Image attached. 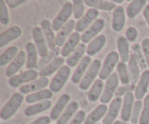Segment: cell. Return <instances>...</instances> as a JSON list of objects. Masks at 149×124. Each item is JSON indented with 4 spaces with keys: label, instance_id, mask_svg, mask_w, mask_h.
I'll use <instances>...</instances> for the list:
<instances>
[{
    "label": "cell",
    "instance_id": "6da1fadb",
    "mask_svg": "<svg viewBox=\"0 0 149 124\" xmlns=\"http://www.w3.org/2000/svg\"><path fill=\"white\" fill-rule=\"evenodd\" d=\"M23 101L24 97L21 93H15L1 109L0 112L1 119L3 120L10 119L20 109Z\"/></svg>",
    "mask_w": 149,
    "mask_h": 124
},
{
    "label": "cell",
    "instance_id": "7a4b0ae2",
    "mask_svg": "<svg viewBox=\"0 0 149 124\" xmlns=\"http://www.w3.org/2000/svg\"><path fill=\"white\" fill-rule=\"evenodd\" d=\"M102 64L100 60L95 59L92 61L88 69L86 71L82 80L79 83V88L81 90H86L93 84L97 74H99L101 69Z\"/></svg>",
    "mask_w": 149,
    "mask_h": 124
},
{
    "label": "cell",
    "instance_id": "3957f363",
    "mask_svg": "<svg viewBox=\"0 0 149 124\" xmlns=\"http://www.w3.org/2000/svg\"><path fill=\"white\" fill-rule=\"evenodd\" d=\"M120 58L119 53L116 51H111L106 55L104 60L100 73L99 78L102 80H106L110 77L113 73V69L116 67V64H119V60Z\"/></svg>",
    "mask_w": 149,
    "mask_h": 124
},
{
    "label": "cell",
    "instance_id": "277c9868",
    "mask_svg": "<svg viewBox=\"0 0 149 124\" xmlns=\"http://www.w3.org/2000/svg\"><path fill=\"white\" fill-rule=\"evenodd\" d=\"M119 78L118 74L116 72L112 73L111 75L107 79L103 93L100 98V101L103 104L109 103L116 93V89L119 85Z\"/></svg>",
    "mask_w": 149,
    "mask_h": 124
},
{
    "label": "cell",
    "instance_id": "5b68a950",
    "mask_svg": "<svg viewBox=\"0 0 149 124\" xmlns=\"http://www.w3.org/2000/svg\"><path fill=\"white\" fill-rule=\"evenodd\" d=\"M71 74V69L68 65H64L60 69L49 83V89L53 93H58L63 88Z\"/></svg>",
    "mask_w": 149,
    "mask_h": 124
},
{
    "label": "cell",
    "instance_id": "8992f818",
    "mask_svg": "<svg viewBox=\"0 0 149 124\" xmlns=\"http://www.w3.org/2000/svg\"><path fill=\"white\" fill-rule=\"evenodd\" d=\"M39 75V73L34 69H28L27 71H25L23 72L20 73L19 74L13 76L9 80V84L13 88L21 87L23 85L26 83H30V82L34 81L36 79H38V76Z\"/></svg>",
    "mask_w": 149,
    "mask_h": 124
},
{
    "label": "cell",
    "instance_id": "52a82bcc",
    "mask_svg": "<svg viewBox=\"0 0 149 124\" xmlns=\"http://www.w3.org/2000/svg\"><path fill=\"white\" fill-rule=\"evenodd\" d=\"M73 13H74V8H73L72 3H65L63 7L62 10L58 13V15L55 17L52 22V27L53 30L55 32H59L62 29L63 26L69 20Z\"/></svg>",
    "mask_w": 149,
    "mask_h": 124
},
{
    "label": "cell",
    "instance_id": "ba28073f",
    "mask_svg": "<svg viewBox=\"0 0 149 124\" xmlns=\"http://www.w3.org/2000/svg\"><path fill=\"white\" fill-rule=\"evenodd\" d=\"M99 15V11L96 9L90 8L87 10L80 20L76 23V32H84L96 20Z\"/></svg>",
    "mask_w": 149,
    "mask_h": 124
},
{
    "label": "cell",
    "instance_id": "9c48e42d",
    "mask_svg": "<svg viewBox=\"0 0 149 124\" xmlns=\"http://www.w3.org/2000/svg\"><path fill=\"white\" fill-rule=\"evenodd\" d=\"M32 35H33V40H34L35 45L37 48L39 55L42 58H45L47 56L49 53V50H48L49 48H48L47 40L45 39L42 28L39 26H36L33 28L32 31Z\"/></svg>",
    "mask_w": 149,
    "mask_h": 124
},
{
    "label": "cell",
    "instance_id": "30bf717a",
    "mask_svg": "<svg viewBox=\"0 0 149 124\" xmlns=\"http://www.w3.org/2000/svg\"><path fill=\"white\" fill-rule=\"evenodd\" d=\"M105 20L103 18H97L87 30L83 32L81 36L82 43H90L94 38L98 36V34L104 29Z\"/></svg>",
    "mask_w": 149,
    "mask_h": 124
},
{
    "label": "cell",
    "instance_id": "8fae6325",
    "mask_svg": "<svg viewBox=\"0 0 149 124\" xmlns=\"http://www.w3.org/2000/svg\"><path fill=\"white\" fill-rule=\"evenodd\" d=\"M122 97L116 96L111 102L107 113L103 119V124H113L122 106Z\"/></svg>",
    "mask_w": 149,
    "mask_h": 124
},
{
    "label": "cell",
    "instance_id": "7c38bea8",
    "mask_svg": "<svg viewBox=\"0 0 149 124\" xmlns=\"http://www.w3.org/2000/svg\"><path fill=\"white\" fill-rule=\"evenodd\" d=\"M27 60V55L26 53L23 50L19 51L15 58L13 60L10 65L7 67L5 71V74L7 77L11 78L13 76L16 75V73L23 67L25 64H26Z\"/></svg>",
    "mask_w": 149,
    "mask_h": 124
},
{
    "label": "cell",
    "instance_id": "4fadbf2b",
    "mask_svg": "<svg viewBox=\"0 0 149 124\" xmlns=\"http://www.w3.org/2000/svg\"><path fill=\"white\" fill-rule=\"evenodd\" d=\"M49 81L47 77H40L29 84H26L20 87L19 91L22 94H28V93L30 94L43 90L49 85Z\"/></svg>",
    "mask_w": 149,
    "mask_h": 124
},
{
    "label": "cell",
    "instance_id": "5bb4252c",
    "mask_svg": "<svg viewBox=\"0 0 149 124\" xmlns=\"http://www.w3.org/2000/svg\"><path fill=\"white\" fill-rule=\"evenodd\" d=\"M134 103H135V95L132 92H129L124 96L122 111H121V118L122 121L128 122L130 120Z\"/></svg>",
    "mask_w": 149,
    "mask_h": 124
},
{
    "label": "cell",
    "instance_id": "9a60e30c",
    "mask_svg": "<svg viewBox=\"0 0 149 124\" xmlns=\"http://www.w3.org/2000/svg\"><path fill=\"white\" fill-rule=\"evenodd\" d=\"M149 88V69H146L141 74L139 81L135 85V98L137 100H141L145 96Z\"/></svg>",
    "mask_w": 149,
    "mask_h": 124
},
{
    "label": "cell",
    "instance_id": "2e32d148",
    "mask_svg": "<svg viewBox=\"0 0 149 124\" xmlns=\"http://www.w3.org/2000/svg\"><path fill=\"white\" fill-rule=\"evenodd\" d=\"M76 23L74 20H69L63 26L62 29L57 34L55 38V45L58 47H63L67 39H68L73 31L75 29Z\"/></svg>",
    "mask_w": 149,
    "mask_h": 124
},
{
    "label": "cell",
    "instance_id": "e0dca14e",
    "mask_svg": "<svg viewBox=\"0 0 149 124\" xmlns=\"http://www.w3.org/2000/svg\"><path fill=\"white\" fill-rule=\"evenodd\" d=\"M92 63L91 57L89 55L84 56V58L81 59V61L79 63L77 69L74 71L72 77H71V81L74 84H78L80 83L81 80H82L83 77L85 74L86 71L88 69L89 67Z\"/></svg>",
    "mask_w": 149,
    "mask_h": 124
},
{
    "label": "cell",
    "instance_id": "ac0fdd59",
    "mask_svg": "<svg viewBox=\"0 0 149 124\" xmlns=\"http://www.w3.org/2000/svg\"><path fill=\"white\" fill-rule=\"evenodd\" d=\"M71 100V96L68 93H63L60 96L56 104L53 106L50 112V118L52 120H56L60 118L63 111L65 110L68 104Z\"/></svg>",
    "mask_w": 149,
    "mask_h": 124
},
{
    "label": "cell",
    "instance_id": "d6986e66",
    "mask_svg": "<svg viewBox=\"0 0 149 124\" xmlns=\"http://www.w3.org/2000/svg\"><path fill=\"white\" fill-rule=\"evenodd\" d=\"M22 34V29L17 26H14L7 29L0 34V48H3L10 42L15 40Z\"/></svg>",
    "mask_w": 149,
    "mask_h": 124
},
{
    "label": "cell",
    "instance_id": "ffe728a7",
    "mask_svg": "<svg viewBox=\"0 0 149 124\" xmlns=\"http://www.w3.org/2000/svg\"><path fill=\"white\" fill-rule=\"evenodd\" d=\"M81 36L77 32H73L64 44L61 50V55L63 57H68L79 45Z\"/></svg>",
    "mask_w": 149,
    "mask_h": 124
},
{
    "label": "cell",
    "instance_id": "44dd1931",
    "mask_svg": "<svg viewBox=\"0 0 149 124\" xmlns=\"http://www.w3.org/2000/svg\"><path fill=\"white\" fill-rule=\"evenodd\" d=\"M126 21L125 9L122 6H118L113 12L112 17V29L114 32H119L124 29Z\"/></svg>",
    "mask_w": 149,
    "mask_h": 124
},
{
    "label": "cell",
    "instance_id": "7402d4cb",
    "mask_svg": "<svg viewBox=\"0 0 149 124\" xmlns=\"http://www.w3.org/2000/svg\"><path fill=\"white\" fill-rule=\"evenodd\" d=\"M108 111V106L106 104H99L95 108L86 118L84 124H96L99 120L106 116Z\"/></svg>",
    "mask_w": 149,
    "mask_h": 124
},
{
    "label": "cell",
    "instance_id": "603a6c76",
    "mask_svg": "<svg viewBox=\"0 0 149 124\" xmlns=\"http://www.w3.org/2000/svg\"><path fill=\"white\" fill-rule=\"evenodd\" d=\"M106 43V38L103 34H99L93 39L87 47V55L93 56L98 53L103 48Z\"/></svg>",
    "mask_w": 149,
    "mask_h": 124
},
{
    "label": "cell",
    "instance_id": "cb8c5ba5",
    "mask_svg": "<svg viewBox=\"0 0 149 124\" xmlns=\"http://www.w3.org/2000/svg\"><path fill=\"white\" fill-rule=\"evenodd\" d=\"M52 106V102L49 100H45L34 104L29 105L24 109V114L27 117H32L37 114L47 110Z\"/></svg>",
    "mask_w": 149,
    "mask_h": 124
},
{
    "label": "cell",
    "instance_id": "d4e9b609",
    "mask_svg": "<svg viewBox=\"0 0 149 124\" xmlns=\"http://www.w3.org/2000/svg\"><path fill=\"white\" fill-rule=\"evenodd\" d=\"M41 28L43 31L44 35L45 36V39L47 40L48 48L49 49H53L56 45H55V38L56 36L54 33V30L52 27V23H50L49 20L45 19L41 23Z\"/></svg>",
    "mask_w": 149,
    "mask_h": 124
},
{
    "label": "cell",
    "instance_id": "484cf974",
    "mask_svg": "<svg viewBox=\"0 0 149 124\" xmlns=\"http://www.w3.org/2000/svg\"><path fill=\"white\" fill-rule=\"evenodd\" d=\"M26 68L28 69H33L36 67L38 62V53L37 48L33 42H28L26 45Z\"/></svg>",
    "mask_w": 149,
    "mask_h": 124
},
{
    "label": "cell",
    "instance_id": "4316f807",
    "mask_svg": "<svg viewBox=\"0 0 149 124\" xmlns=\"http://www.w3.org/2000/svg\"><path fill=\"white\" fill-rule=\"evenodd\" d=\"M87 51V46L84 43H80L77 46L75 50L67 58L66 62L67 65L69 67H74L77 64H78L84 58V54Z\"/></svg>",
    "mask_w": 149,
    "mask_h": 124
},
{
    "label": "cell",
    "instance_id": "83f0119b",
    "mask_svg": "<svg viewBox=\"0 0 149 124\" xmlns=\"http://www.w3.org/2000/svg\"><path fill=\"white\" fill-rule=\"evenodd\" d=\"M53 96V92L50 89H43L39 91L34 92L27 95L26 101L27 103H37L45 100H49Z\"/></svg>",
    "mask_w": 149,
    "mask_h": 124
},
{
    "label": "cell",
    "instance_id": "f1b7e54d",
    "mask_svg": "<svg viewBox=\"0 0 149 124\" xmlns=\"http://www.w3.org/2000/svg\"><path fill=\"white\" fill-rule=\"evenodd\" d=\"M64 58L63 57H58L55 58L50 64L44 67L39 71V76L41 77H47L48 76L52 75L56 71H58L61 67L63 66Z\"/></svg>",
    "mask_w": 149,
    "mask_h": 124
},
{
    "label": "cell",
    "instance_id": "f546056e",
    "mask_svg": "<svg viewBox=\"0 0 149 124\" xmlns=\"http://www.w3.org/2000/svg\"><path fill=\"white\" fill-rule=\"evenodd\" d=\"M128 71H129L131 84L136 85L138 82L139 81L141 76H140L139 65L133 53L130 54V58L128 62Z\"/></svg>",
    "mask_w": 149,
    "mask_h": 124
},
{
    "label": "cell",
    "instance_id": "4dcf8cb0",
    "mask_svg": "<svg viewBox=\"0 0 149 124\" xmlns=\"http://www.w3.org/2000/svg\"><path fill=\"white\" fill-rule=\"evenodd\" d=\"M117 48L119 55L122 62L126 64L129 62L130 54V45L128 40L123 36H119L117 39Z\"/></svg>",
    "mask_w": 149,
    "mask_h": 124
},
{
    "label": "cell",
    "instance_id": "1f68e13d",
    "mask_svg": "<svg viewBox=\"0 0 149 124\" xmlns=\"http://www.w3.org/2000/svg\"><path fill=\"white\" fill-rule=\"evenodd\" d=\"M79 109V103L77 101H73L71 103L68 104L65 110L60 116V118L57 120L56 124H68L70 120L71 119L74 114L77 112Z\"/></svg>",
    "mask_w": 149,
    "mask_h": 124
},
{
    "label": "cell",
    "instance_id": "d6a6232c",
    "mask_svg": "<svg viewBox=\"0 0 149 124\" xmlns=\"http://www.w3.org/2000/svg\"><path fill=\"white\" fill-rule=\"evenodd\" d=\"M84 2L91 8L103 11H111L116 8V5L111 1H103V0H85Z\"/></svg>",
    "mask_w": 149,
    "mask_h": 124
},
{
    "label": "cell",
    "instance_id": "836d02e7",
    "mask_svg": "<svg viewBox=\"0 0 149 124\" xmlns=\"http://www.w3.org/2000/svg\"><path fill=\"white\" fill-rule=\"evenodd\" d=\"M103 89H104V83L103 80L100 79L95 80L87 93L89 101L95 102L98 100L103 93Z\"/></svg>",
    "mask_w": 149,
    "mask_h": 124
},
{
    "label": "cell",
    "instance_id": "e575fe53",
    "mask_svg": "<svg viewBox=\"0 0 149 124\" xmlns=\"http://www.w3.org/2000/svg\"><path fill=\"white\" fill-rule=\"evenodd\" d=\"M146 5V0H134V1H132L127 7V15L130 18H134L139 14L140 12L143 9L145 8Z\"/></svg>",
    "mask_w": 149,
    "mask_h": 124
},
{
    "label": "cell",
    "instance_id": "d590c367",
    "mask_svg": "<svg viewBox=\"0 0 149 124\" xmlns=\"http://www.w3.org/2000/svg\"><path fill=\"white\" fill-rule=\"evenodd\" d=\"M131 49H132L134 55H135V58H136L137 62H138V65H139L140 69L143 70L146 69L147 67H148V65H147L146 60L143 52L142 47L138 43H135L132 45Z\"/></svg>",
    "mask_w": 149,
    "mask_h": 124
},
{
    "label": "cell",
    "instance_id": "8d00e7d4",
    "mask_svg": "<svg viewBox=\"0 0 149 124\" xmlns=\"http://www.w3.org/2000/svg\"><path fill=\"white\" fill-rule=\"evenodd\" d=\"M18 53V48L16 46H11L7 48L0 56V66H5L11 62Z\"/></svg>",
    "mask_w": 149,
    "mask_h": 124
},
{
    "label": "cell",
    "instance_id": "74e56055",
    "mask_svg": "<svg viewBox=\"0 0 149 124\" xmlns=\"http://www.w3.org/2000/svg\"><path fill=\"white\" fill-rule=\"evenodd\" d=\"M117 72L119 78L121 83L123 85H128L130 83L129 71H128L127 66L124 62H119L117 64Z\"/></svg>",
    "mask_w": 149,
    "mask_h": 124
},
{
    "label": "cell",
    "instance_id": "f35d334b",
    "mask_svg": "<svg viewBox=\"0 0 149 124\" xmlns=\"http://www.w3.org/2000/svg\"><path fill=\"white\" fill-rule=\"evenodd\" d=\"M143 103L141 102V100H137L135 102L133 108H132V115H131V123L137 124L139 123L141 112L143 109Z\"/></svg>",
    "mask_w": 149,
    "mask_h": 124
},
{
    "label": "cell",
    "instance_id": "ab89813d",
    "mask_svg": "<svg viewBox=\"0 0 149 124\" xmlns=\"http://www.w3.org/2000/svg\"><path fill=\"white\" fill-rule=\"evenodd\" d=\"M140 124H149V93L144 99L143 109L139 120Z\"/></svg>",
    "mask_w": 149,
    "mask_h": 124
},
{
    "label": "cell",
    "instance_id": "60d3db41",
    "mask_svg": "<svg viewBox=\"0 0 149 124\" xmlns=\"http://www.w3.org/2000/svg\"><path fill=\"white\" fill-rule=\"evenodd\" d=\"M84 1L81 0H74L73 8H74V17L75 19L80 20L84 16Z\"/></svg>",
    "mask_w": 149,
    "mask_h": 124
},
{
    "label": "cell",
    "instance_id": "b9f144b4",
    "mask_svg": "<svg viewBox=\"0 0 149 124\" xmlns=\"http://www.w3.org/2000/svg\"><path fill=\"white\" fill-rule=\"evenodd\" d=\"M0 21L4 26H7L10 23L8 10L4 1H0Z\"/></svg>",
    "mask_w": 149,
    "mask_h": 124
},
{
    "label": "cell",
    "instance_id": "7bdbcfd3",
    "mask_svg": "<svg viewBox=\"0 0 149 124\" xmlns=\"http://www.w3.org/2000/svg\"><path fill=\"white\" fill-rule=\"evenodd\" d=\"M135 85L132 84H128V85H124L120 86L116 89V91L115 93L116 96H125L126 93H129V92L135 91Z\"/></svg>",
    "mask_w": 149,
    "mask_h": 124
},
{
    "label": "cell",
    "instance_id": "ee69618b",
    "mask_svg": "<svg viewBox=\"0 0 149 124\" xmlns=\"http://www.w3.org/2000/svg\"><path fill=\"white\" fill-rule=\"evenodd\" d=\"M138 30L134 26H130L125 32V36H126L127 39L130 42H134L138 38Z\"/></svg>",
    "mask_w": 149,
    "mask_h": 124
},
{
    "label": "cell",
    "instance_id": "f6af8a7d",
    "mask_svg": "<svg viewBox=\"0 0 149 124\" xmlns=\"http://www.w3.org/2000/svg\"><path fill=\"white\" fill-rule=\"evenodd\" d=\"M85 111L81 109V110L78 111V112L76 113L74 118L70 121V123L68 124H81L83 123V121L84 120V119H85Z\"/></svg>",
    "mask_w": 149,
    "mask_h": 124
},
{
    "label": "cell",
    "instance_id": "bcb514c9",
    "mask_svg": "<svg viewBox=\"0 0 149 124\" xmlns=\"http://www.w3.org/2000/svg\"><path fill=\"white\" fill-rule=\"evenodd\" d=\"M141 47H142L144 56L146 60L147 65L149 67V38H145V39H143Z\"/></svg>",
    "mask_w": 149,
    "mask_h": 124
},
{
    "label": "cell",
    "instance_id": "7dc6e473",
    "mask_svg": "<svg viewBox=\"0 0 149 124\" xmlns=\"http://www.w3.org/2000/svg\"><path fill=\"white\" fill-rule=\"evenodd\" d=\"M51 120H52V119H51L50 117L42 116L39 117V118L36 119L29 124H49L51 123Z\"/></svg>",
    "mask_w": 149,
    "mask_h": 124
},
{
    "label": "cell",
    "instance_id": "c3c4849f",
    "mask_svg": "<svg viewBox=\"0 0 149 124\" xmlns=\"http://www.w3.org/2000/svg\"><path fill=\"white\" fill-rule=\"evenodd\" d=\"M26 1H27L26 0H7L5 2L8 4L10 8H15V7L24 4Z\"/></svg>",
    "mask_w": 149,
    "mask_h": 124
},
{
    "label": "cell",
    "instance_id": "681fc988",
    "mask_svg": "<svg viewBox=\"0 0 149 124\" xmlns=\"http://www.w3.org/2000/svg\"><path fill=\"white\" fill-rule=\"evenodd\" d=\"M143 17L145 18L147 24L149 26V4H147L145 7V8L143 9Z\"/></svg>",
    "mask_w": 149,
    "mask_h": 124
},
{
    "label": "cell",
    "instance_id": "f907efd6",
    "mask_svg": "<svg viewBox=\"0 0 149 124\" xmlns=\"http://www.w3.org/2000/svg\"><path fill=\"white\" fill-rule=\"evenodd\" d=\"M113 124H132V123H129L128 122H125V121L122 120H116Z\"/></svg>",
    "mask_w": 149,
    "mask_h": 124
},
{
    "label": "cell",
    "instance_id": "816d5d0a",
    "mask_svg": "<svg viewBox=\"0 0 149 124\" xmlns=\"http://www.w3.org/2000/svg\"><path fill=\"white\" fill-rule=\"evenodd\" d=\"M113 3H122L123 2V0H120V1H118V0H113V1H111Z\"/></svg>",
    "mask_w": 149,
    "mask_h": 124
},
{
    "label": "cell",
    "instance_id": "f5cc1de1",
    "mask_svg": "<svg viewBox=\"0 0 149 124\" xmlns=\"http://www.w3.org/2000/svg\"><path fill=\"white\" fill-rule=\"evenodd\" d=\"M99 124H100V123H99Z\"/></svg>",
    "mask_w": 149,
    "mask_h": 124
}]
</instances>
